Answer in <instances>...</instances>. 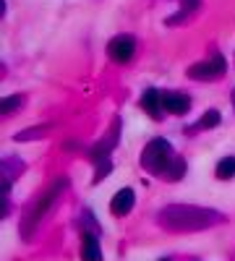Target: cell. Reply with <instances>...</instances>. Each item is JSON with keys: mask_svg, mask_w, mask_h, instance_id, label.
Returning a JSON list of instances; mask_svg holds the SVG:
<instances>
[{"mask_svg": "<svg viewBox=\"0 0 235 261\" xmlns=\"http://www.w3.org/2000/svg\"><path fill=\"white\" fill-rule=\"evenodd\" d=\"M225 220L217 209H206V206H196V204H170L162 206L157 214V222L165 230L173 232H199V230H209Z\"/></svg>", "mask_w": 235, "mask_h": 261, "instance_id": "6da1fadb", "label": "cell"}, {"mask_svg": "<svg viewBox=\"0 0 235 261\" xmlns=\"http://www.w3.org/2000/svg\"><path fill=\"white\" fill-rule=\"evenodd\" d=\"M63 188H68V180L66 178H60V180H55L45 193H39V199L29 206V212H27V217H24V222H21V238L24 241H29V238L34 235V230H37V225L42 222V217H45L47 212H50V206H53V201L60 196V191Z\"/></svg>", "mask_w": 235, "mask_h": 261, "instance_id": "7a4b0ae2", "label": "cell"}, {"mask_svg": "<svg viewBox=\"0 0 235 261\" xmlns=\"http://www.w3.org/2000/svg\"><path fill=\"white\" fill-rule=\"evenodd\" d=\"M173 157L175 154H173V146H170L167 139H152L141 151V167L162 178V172L167 170V165H170Z\"/></svg>", "mask_w": 235, "mask_h": 261, "instance_id": "3957f363", "label": "cell"}, {"mask_svg": "<svg viewBox=\"0 0 235 261\" xmlns=\"http://www.w3.org/2000/svg\"><path fill=\"white\" fill-rule=\"evenodd\" d=\"M227 71V60L222 55H212L209 60H201V63H194L191 68L186 71L188 79H194V81H217L222 79Z\"/></svg>", "mask_w": 235, "mask_h": 261, "instance_id": "277c9868", "label": "cell"}, {"mask_svg": "<svg viewBox=\"0 0 235 261\" xmlns=\"http://www.w3.org/2000/svg\"><path fill=\"white\" fill-rule=\"evenodd\" d=\"M108 55L115 60V63H128L134 55H136V37L131 34H118L110 39L108 45Z\"/></svg>", "mask_w": 235, "mask_h": 261, "instance_id": "5b68a950", "label": "cell"}, {"mask_svg": "<svg viewBox=\"0 0 235 261\" xmlns=\"http://www.w3.org/2000/svg\"><path fill=\"white\" fill-rule=\"evenodd\" d=\"M118 139H120V120L115 118V123H113V128H110V136L99 139V141L89 149V160H92L94 165H97V162H105V160H110V151L115 149Z\"/></svg>", "mask_w": 235, "mask_h": 261, "instance_id": "8992f818", "label": "cell"}, {"mask_svg": "<svg viewBox=\"0 0 235 261\" xmlns=\"http://www.w3.org/2000/svg\"><path fill=\"white\" fill-rule=\"evenodd\" d=\"M141 110L152 118V120H162V110H165V105H162V94L160 89H146L141 94Z\"/></svg>", "mask_w": 235, "mask_h": 261, "instance_id": "52a82bcc", "label": "cell"}, {"mask_svg": "<svg viewBox=\"0 0 235 261\" xmlns=\"http://www.w3.org/2000/svg\"><path fill=\"white\" fill-rule=\"evenodd\" d=\"M162 105H165L167 113L186 115V113L191 110V97L183 94V92H167V94H162Z\"/></svg>", "mask_w": 235, "mask_h": 261, "instance_id": "ba28073f", "label": "cell"}, {"mask_svg": "<svg viewBox=\"0 0 235 261\" xmlns=\"http://www.w3.org/2000/svg\"><path fill=\"white\" fill-rule=\"evenodd\" d=\"M134 204H136L134 191H131V188H120V191L113 196V201H110V212H113L115 217H125L128 212L134 209Z\"/></svg>", "mask_w": 235, "mask_h": 261, "instance_id": "9c48e42d", "label": "cell"}, {"mask_svg": "<svg viewBox=\"0 0 235 261\" xmlns=\"http://www.w3.org/2000/svg\"><path fill=\"white\" fill-rule=\"evenodd\" d=\"M81 261H102V248H99V241L97 235L99 232H81Z\"/></svg>", "mask_w": 235, "mask_h": 261, "instance_id": "30bf717a", "label": "cell"}, {"mask_svg": "<svg viewBox=\"0 0 235 261\" xmlns=\"http://www.w3.org/2000/svg\"><path fill=\"white\" fill-rule=\"evenodd\" d=\"M178 3H180V11L175 16H167V21H165L167 27H175V24H180V21H188L201 8V0H178Z\"/></svg>", "mask_w": 235, "mask_h": 261, "instance_id": "8fae6325", "label": "cell"}, {"mask_svg": "<svg viewBox=\"0 0 235 261\" xmlns=\"http://www.w3.org/2000/svg\"><path fill=\"white\" fill-rule=\"evenodd\" d=\"M183 175H186V160L183 157H173L170 160V165H167V170L162 172V178L165 180H183Z\"/></svg>", "mask_w": 235, "mask_h": 261, "instance_id": "7c38bea8", "label": "cell"}, {"mask_svg": "<svg viewBox=\"0 0 235 261\" xmlns=\"http://www.w3.org/2000/svg\"><path fill=\"white\" fill-rule=\"evenodd\" d=\"M220 120H222V118H220V113H217V110H206V113H204V118H201L194 128H191V125L186 128V134H194V130H199V128H215Z\"/></svg>", "mask_w": 235, "mask_h": 261, "instance_id": "4fadbf2b", "label": "cell"}, {"mask_svg": "<svg viewBox=\"0 0 235 261\" xmlns=\"http://www.w3.org/2000/svg\"><path fill=\"white\" fill-rule=\"evenodd\" d=\"M215 172H217V178H220V180H232V178H235V157H225V160H220Z\"/></svg>", "mask_w": 235, "mask_h": 261, "instance_id": "5bb4252c", "label": "cell"}, {"mask_svg": "<svg viewBox=\"0 0 235 261\" xmlns=\"http://www.w3.org/2000/svg\"><path fill=\"white\" fill-rule=\"evenodd\" d=\"M47 130H50V125H34V128L24 130V134H16V136H13V141H32V139H45V136H47Z\"/></svg>", "mask_w": 235, "mask_h": 261, "instance_id": "9a60e30c", "label": "cell"}, {"mask_svg": "<svg viewBox=\"0 0 235 261\" xmlns=\"http://www.w3.org/2000/svg\"><path fill=\"white\" fill-rule=\"evenodd\" d=\"M21 105H24V97H21V94L3 97V102H0V113H3V115H11V113H16V110H18Z\"/></svg>", "mask_w": 235, "mask_h": 261, "instance_id": "2e32d148", "label": "cell"}, {"mask_svg": "<svg viewBox=\"0 0 235 261\" xmlns=\"http://www.w3.org/2000/svg\"><path fill=\"white\" fill-rule=\"evenodd\" d=\"M110 170H113V162H110V160H105V162H97V175H94V183L105 180V175H110Z\"/></svg>", "mask_w": 235, "mask_h": 261, "instance_id": "e0dca14e", "label": "cell"}, {"mask_svg": "<svg viewBox=\"0 0 235 261\" xmlns=\"http://www.w3.org/2000/svg\"><path fill=\"white\" fill-rule=\"evenodd\" d=\"M230 99H232V107H235V89H232V94H230Z\"/></svg>", "mask_w": 235, "mask_h": 261, "instance_id": "ac0fdd59", "label": "cell"}, {"mask_svg": "<svg viewBox=\"0 0 235 261\" xmlns=\"http://www.w3.org/2000/svg\"><path fill=\"white\" fill-rule=\"evenodd\" d=\"M162 261H170V258H162Z\"/></svg>", "mask_w": 235, "mask_h": 261, "instance_id": "d6986e66", "label": "cell"}]
</instances>
